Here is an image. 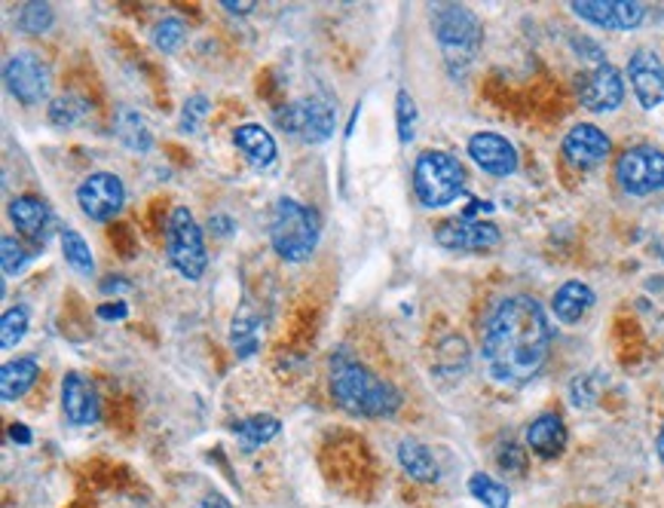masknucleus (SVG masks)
Here are the masks:
<instances>
[{
  "label": "nucleus",
  "mask_w": 664,
  "mask_h": 508,
  "mask_svg": "<svg viewBox=\"0 0 664 508\" xmlns=\"http://www.w3.org/2000/svg\"><path fill=\"white\" fill-rule=\"evenodd\" d=\"M548 347L551 328L533 297H505L493 309L484 331V361L493 380L505 387H524L542 371Z\"/></svg>",
  "instance_id": "nucleus-1"
},
{
  "label": "nucleus",
  "mask_w": 664,
  "mask_h": 508,
  "mask_svg": "<svg viewBox=\"0 0 664 508\" xmlns=\"http://www.w3.org/2000/svg\"><path fill=\"white\" fill-rule=\"evenodd\" d=\"M331 395L346 414L365 416V420H386L396 414L401 404L399 389L389 387L386 380L356 361L334 364Z\"/></svg>",
  "instance_id": "nucleus-2"
},
{
  "label": "nucleus",
  "mask_w": 664,
  "mask_h": 508,
  "mask_svg": "<svg viewBox=\"0 0 664 508\" xmlns=\"http://www.w3.org/2000/svg\"><path fill=\"white\" fill-rule=\"evenodd\" d=\"M319 214L316 209H309L304 202L292 200V197H282L273 205V218H270V242L280 257L285 261H306L309 254L316 252L319 245Z\"/></svg>",
  "instance_id": "nucleus-3"
},
{
  "label": "nucleus",
  "mask_w": 664,
  "mask_h": 508,
  "mask_svg": "<svg viewBox=\"0 0 664 508\" xmlns=\"http://www.w3.org/2000/svg\"><path fill=\"white\" fill-rule=\"evenodd\" d=\"M432 25H435V38H439L444 62L451 67V74H465V67L475 62V55L484 41L478 15L465 10L460 3H444L432 10Z\"/></svg>",
  "instance_id": "nucleus-4"
},
{
  "label": "nucleus",
  "mask_w": 664,
  "mask_h": 508,
  "mask_svg": "<svg viewBox=\"0 0 664 508\" xmlns=\"http://www.w3.org/2000/svg\"><path fill=\"white\" fill-rule=\"evenodd\" d=\"M465 188L463 162L444 150H425L413 166V190L425 209L451 205Z\"/></svg>",
  "instance_id": "nucleus-5"
},
{
  "label": "nucleus",
  "mask_w": 664,
  "mask_h": 508,
  "mask_svg": "<svg viewBox=\"0 0 664 508\" xmlns=\"http://www.w3.org/2000/svg\"><path fill=\"white\" fill-rule=\"evenodd\" d=\"M166 254H169L172 267L190 282L202 279V273L209 267V252H205V242H202V230L197 224L193 212L185 209V205H178L169 214V224H166Z\"/></svg>",
  "instance_id": "nucleus-6"
},
{
  "label": "nucleus",
  "mask_w": 664,
  "mask_h": 508,
  "mask_svg": "<svg viewBox=\"0 0 664 508\" xmlns=\"http://www.w3.org/2000/svg\"><path fill=\"white\" fill-rule=\"evenodd\" d=\"M615 178L624 193L631 197H646L655 190H664V150L637 145L628 148L615 162Z\"/></svg>",
  "instance_id": "nucleus-7"
},
{
  "label": "nucleus",
  "mask_w": 664,
  "mask_h": 508,
  "mask_svg": "<svg viewBox=\"0 0 664 508\" xmlns=\"http://www.w3.org/2000/svg\"><path fill=\"white\" fill-rule=\"evenodd\" d=\"M276 123L306 145H319L334 135V110L322 98H301V102L285 105L282 110H276Z\"/></svg>",
  "instance_id": "nucleus-8"
},
{
  "label": "nucleus",
  "mask_w": 664,
  "mask_h": 508,
  "mask_svg": "<svg viewBox=\"0 0 664 508\" xmlns=\"http://www.w3.org/2000/svg\"><path fill=\"white\" fill-rule=\"evenodd\" d=\"M123 202H126V188L114 172H93L89 178H83L77 188V205L93 221H110L114 214H120Z\"/></svg>",
  "instance_id": "nucleus-9"
},
{
  "label": "nucleus",
  "mask_w": 664,
  "mask_h": 508,
  "mask_svg": "<svg viewBox=\"0 0 664 508\" xmlns=\"http://www.w3.org/2000/svg\"><path fill=\"white\" fill-rule=\"evenodd\" d=\"M3 81L22 105H38L50 93V71L34 53H15L3 67Z\"/></svg>",
  "instance_id": "nucleus-10"
},
{
  "label": "nucleus",
  "mask_w": 664,
  "mask_h": 508,
  "mask_svg": "<svg viewBox=\"0 0 664 508\" xmlns=\"http://www.w3.org/2000/svg\"><path fill=\"white\" fill-rule=\"evenodd\" d=\"M572 13L591 22V25L610 28V31H631L643 22L646 7L634 0H579L572 3Z\"/></svg>",
  "instance_id": "nucleus-11"
},
{
  "label": "nucleus",
  "mask_w": 664,
  "mask_h": 508,
  "mask_svg": "<svg viewBox=\"0 0 664 508\" xmlns=\"http://www.w3.org/2000/svg\"><path fill=\"white\" fill-rule=\"evenodd\" d=\"M435 240L444 248L453 252H484L499 245V230L491 221H475V218H451L435 230Z\"/></svg>",
  "instance_id": "nucleus-12"
},
{
  "label": "nucleus",
  "mask_w": 664,
  "mask_h": 508,
  "mask_svg": "<svg viewBox=\"0 0 664 508\" xmlns=\"http://www.w3.org/2000/svg\"><path fill=\"white\" fill-rule=\"evenodd\" d=\"M579 98H582V105L588 107V110H594V114L615 110L624 98V81L622 74H619V67L600 62L594 71L582 74V81H579Z\"/></svg>",
  "instance_id": "nucleus-13"
},
{
  "label": "nucleus",
  "mask_w": 664,
  "mask_h": 508,
  "mask_svg": "<svg viewBox=\"0 0 664 508\" xmlns=\"http://www.w3.org/2000/svg\"><path fill=\"white\" fill-rule=\"evenodd\" d=\"M628 81L646 110L664 105V65L652 50H637L628 62Z\"/></svg>",
  "instance_id": "nucleus-14"
},
{
  "label": "nucleus",
  "mask_w": 664,
  "mask_h": 508,
  "mask_svg": "<svg viewBox=\"0 0 664 508\" xmlns=\"http://www.w3.org/2000/svg\"><path fill=\"white\" fill-rule=\"evenodd\" d=\"M468 157L478 162L481 169L496 178H508L518 169V150L515 145L496 133H478L468 138Z\"/></svg>",
  "instance_id": "nucleus-15"
},
{
  "label": "nucleus",
  "mask_w": 664,
  "mask_h": 508,
  "mask_svg": "<svg viewBox=\"0 0 664 508\" xmlns=\"http://www.w3.org/2000/svg\"><path fill=\"white\" fill-rule=\"evenodd\" d=\"M563 157L576 166V169H598L600 162L610 157V138L600 133L591 123H579L572 126L567 138H563Z\"/></svg>",
  "instance_id": "nucleus-16"
},
{
  "label": "nucleus",
  "mask_w": 664,
  "mask_h": 508,
  "mask_svg": "<svg viewBox=\"0 0 664 508\" xmlns=\"http://www.w3.org/2000/svg\"><path fill=\"white\" fill-rule=\"evenodd\" d=\"M62 411L74 426H93L98 420V395L93 383L77 371H71L62 383Z\"/></svg>",
  "instance_id": "nucleus-17"
},
{
  "label": "nucleus",
  "mask_w": 664,
  "mask_h": 508,
  "mask_svg": "<svg viewBox=\"0 0 664 508\" xmlns=\"http://www.w3.org/2000/svg\"><path fill=\"white\" fill-rule=\"evenodd\" d=\"M10 221L15 224V230L31 242H46V233L53 227V212L41 197H15L10 202Z\"/></svg>",
  "instance_id": "nucleus-18"
},
{
  "label": "nucleus",
  "mask_w": 664,
  "mask_h": 508,
  "mask_svg": "<svg viewBox=\"0 0 664 508\" xmlns=\"http://www.w3.org/2000/svg\"><path fill=\"white\" fill-rule=\"evenodd\" d=\"M527 444L533 454H539L542 459H555L563 454L567 447V426L558 414H542L539 420H533L527 428Z\"/></svg>",
  "instance_id": "nucleus-19"
},
{
  "label": "nucleus",
  "mask_w": 664,
  "mask_h": 508,
  "mask_svg": "<svg viewBox=\"0 0 664 508\" xmlns=\"http://www.w3.org/2000/svg\"><path fill=\"white\" fill-rule=\"evenodd\" d=\"M233 145L240 150L245 160L257 166V169H264L270 162L276 160V141H273V135L266 133L264 126H257V123H245L240 126L236 133H233Z\"/></svg>",
  "instance_id": "nucleus-20"
},
{
  "label": "nucleus",
  "mask_w": 664,
  "mask_h": 508,
  "mask_svg": "<svg viewBox=\"0 0 664 508\" xmlns=\"http://www.w3.org/2000/svg\"><path fill=\"white\" fill-rule=\"evenodd\" d=\"M591 307H594V292L584 282H563L555 292V300H551L555 316L567 325H576Z\"/></svg>",
  "instance_id": "nucleus-21"
},
{
  "label": "nucleus",
  "mask_w": 664,
  "mask_h": 508,
  "mask_svg": "<svg viewBox=\"0 0 664 508\" xmlns=\"http://www.w3.org/2000/svg\"><path fill=\"white\" fill-rule=\"evenodd\" d=\"M38 374H41V368H38V361L34 359L7 361L3 371H0V395H3V402L22 399L28 389L34 387Z\"/></svg>",
  "instance_id": "nucleus-22"
},
{
  "label": "nucleus",
  "mask_w": 664,
  "mask_h": 508,
  "mask_svg": "<svg viewBox=\"0 0 664 508\" xmlns=\"http://www.w3.org/2000/svg\"><path fill=\"white\" fill-rule=\"evenodd\" d=\"M399 463L401 468L411 475L413 481H435L439 478V463H435V456L429 454V447L420 442H413V438H404L399 444Z\"/></svg>",
  "instance_id": "nucleus-23"
},
{
  "label": "nucleus",
  "mask_w": 664,
  "mask_h": 508,
  "mask_svg": "<svg viewBox=\"0 0 664 508\" xmlns=\"http://www.w3.org/2000/svg\"><path fill=\"white\" fill-rule=\"evenodd\" d=\"M233 432H236V438H240L242 451H257V447H264L266 442H273V438L280 435V420L270 414L245 416L242 423L233 426Z\"/></svg>",
  "instance_id": "nucleus-24"
},
{
  "label": "nucleus",
  "mask_w": 664,
  "mask_h": 508,
  "mask_svg": "<svg viewBox=\"0 0 664 508\" xmlns=\"http://www.w3.org/2000/svg\"><path fill=\"white\" fill-rule=\"evenodd\" d=\"M230 343L236 349L240 359H249L257 343H261V319L254 316L252 307H242L236 316H233V325H230Z\"/></svg>",
  "instance_id": "nucleus-25"
},
{
  "label": "nucleus",
  "mask_w": 664,
  "mask_h": 508,
  "mask_svg": "<svg viewBox=\"0 0 664 508\" xmlns=\"http://www.w3.org/2000/svg\"><path fill=\"white\" fill-rule=\"evenodd\" d=\"M117 135L123 138V145L133 148L135 154H147V148H150V129H147L145 117L135 114V110H120Z\"/></svg>",
  "instance_id": "nucleus-26"
},
{
  "label": "nucleus",
  "mask_w": 664,
  "mask_h": 508,
  "mask_svg": "<svg viewBox=\"0 0 664 508\" xmlns=\"http://www.w3.org/2000/svg\"><path fill=\"white\" fill-rule=\"evenodd\" d=\"M62 252H65L67 264L77 269L81 276H89L95 269L93 252H89V245H86V240L77 230H62Z\"/></svg>",
  "instance_id": "nucleus-27"
},
{
  "label": "nucleus",
  "mask_w": 664,
  "mask_h": 508,
  "mask_svg": "<svg viewBox=\"0 0 664 508\" xmlns=\"http://www.w3.org/2000/svg\"><path fill=\"white\" fill-rule=\"evenodd\" d=\"M468 490H472V496H475L478 502H484L487 508H508V502H512V496H508V490H505L503 484L493 481L491 475H484V472L468 478Z\"/></svg>",
  "instance_id": "nucleus-28"
},
{
  "label": "nucleus",
  "mask_w": 664,
  "mask_h": 508,
  "mask_svg": "<svg viewBox=\"0 0 664 508\" xmlns=\"http://www.w3.org/2000/svg\"><path fill=\"white\" fill-rule=\"evenodd\" d=\"M185 41H187V25L178 19V15H166V19H160L157 28H154V46H157L160 53H175Z\"/></svg>",
  "instance_id": "nucleus-29"
},
{
  "label": "nucleus",
  "mask_w": 664,
  "mask_h": 508,
  "mask_svg": "<svg viewBox=\"0 0 664 508\" xmlns=\"http://www.w3.org/2000/svg\"><path fill=\"white\" fill-rule=\"evenodd\" d=\"M53 7L50 3H25L22 7V13H19V28L25 31V34H43V31H50L53 28Z\"/></svg>",
  "instance_id": "nucleus-30"
},
{
  "label": "nucleus",
  "mask_w": 664,
  "mask_h": 508,
  "mask_svg": "<svg viewBox=\"0 0 664 508\" xmlns=\"http://www.w3.org/2000/svg\"><path fill=\"white\" fill-rule=\"evenodd\" d=\"M86 110H89V102H83L77 95H62L50 105V123L53 126H74Z\"/></svg>",
  "instance_id": "nucleus-31"
},
{
  "label": "nucleus",
  "mask_w": 664,
  "mask_h": 508,
  "mask_svg": "<svg viewBox=\"0 0 664 508\" xmlns=\"http://www.w3.org/2000/svg\"><path fill=\"white\" fill-rule=\"evenodd\" d=\"M212 114V102L205 95H190L181 107V133L197 135L202 129L205 117Z\"/></svg>",
  "instance_id": "nucleus-32"
},
{
  "label": "nucleus",
  "mask_w": 664,
  "mask_h": 508,
  "mask_svg": "<svg viewBox=\"0 0 664 508\" xmlns=\"http://www.w3.org/2000/svg\"><path fill=\"white\" fill-rule=\"evenodd\" d=\"M28 331V309L25 307H13L3 313L0 319V343L3 349H13Z\"/></svg>",
  "instance_id": "nucleus-33"
},
{
  "label": "nucleus",
  "mask_w": 664,
  "mask_h": 508,
  "mask_svg": "<svg viewBox=\"0 0 664 508\" xmlns=\"http://www.w3.org/2000/svg\"><path fill=\"white\" fill-rule=\"evenodd\" d=\"M396 123H399V141L401 145H411L413 135H417V105L408 89H401L396 98Z\"/></svg>",
  "instance_id": "nucleus-34"
},
{
  "label": "nucleus",
  "mask_w": 664,
  "mask_h": 508,
  "mask_svg": "<svg viewBox=\"0 0 664 508\" xmlns=\"http://www.w3.org/2000/svg\"><path fill=\"white\" fill-rule=\"evenodd\" d=\"M0 261H3V273L15 276L28 264V248L19 240H13V236H3L0 240Z\"/></svg>",
  "instance_id": "nucleus-35"
},
{
  "label": "nucleus",
  "mask_w": 664,
  "mask_h": 508,
  "mask_svg": "<svg viewBox=\"0 0 664 508\" xmlns=\"http://www.w3.org/2000/svg\"><path fill=\"white\" fill-rule=\"evenodd\" d=\"M499 466H503L505 472H524L527 459H524V451H520L518 444L505 442L503 447H499Z\"/></svg>",
  "instance_id": "nucleus-36"
},
{
  "label": "nucleus",
  "mask_w": 664,
  "mask_h": 508,
  "mask_svg": "<svg viewBox=\"0 0 664 508\" xmlns=\"http://www.w3.org/2000/svg\"><path fill=\"white\" fill-rule=\"evenodd\" d=\"M129 316V307L123 304V300H117V304H102L98 307V319H105V321H123Z\"/></svg>",
  "instance_id": "nucleus-37"
},
{
  "label": "nucleus",
  "mask_w": 664,
  "mask_h": 508,
  "mask_svg": "<svg viewBox=\"0 0 664 508\" xmlns=\"http://www.w3.org/2000/svg\"><path fill=\"white\" fill-rule=\"evenodd\" d=\"M221 7H224L226 13H236L245 15L254 10V0H221Z\"/></svg>",
  "instance_id": "nucleus-38"
},
{
  "label": "nucleus",
  "mask_w": 664,
  "mask_h": 508,
  "mask_svg": "<svg viewBox=\"0 0 664 508\" xmlns=\"http://www.w3.org/2000/svg\"><path fill=\"white\" fill-rule=\"evenodd\" d=\"M10 438L19 444H31V428L25 426H10Z\"/></svg>",
  "instance_id": "nucleus-39"
},
{
  "label": "nucleus",
  "mask_w": 664,
  "mask_h": 508,
  "mask_svg": "<svg viewBox=\"0 0 664 508\" xmlns=\"http://www.w3.org/2000/svg\"><path fill=\"white\" fill-rule=\"evenodd\" d=\"M193 508H230V502H226V499H221V496H205V499H202V502H197V506Z\"/></svg>",
  "instance_id": "nucleus-40"
},
{
  "label": "nucleus",
  "mask_w": 664,
  "mask_h": 508,
  "mask_svg": "<svg viewBox=\"0 0 664 508\" xmlns=\"http://www.w3.org/2000/svg\"><path fill=\"white\" fill-rule=\"evenodd\" d=\"M214 230H218V233H233V221H230V218H224V214H218V218H214Z\"/></svg>",
  "instance_id": "nucleus-41"
},
{
  "label": "nucleus",
  "mask_w": 664,
  "mask_h": 508,
  "mask_svg": "<svg viewBox=\"0 0 664 508\" xmlns=\"http://www.w3.org/2000/svg\"><path fill=\"white\" fill-rule=\"evenodd\" d=\"M658 456H662L664 463V426H662V435H658Z\"/></svg>",
  "instance_id": "nucleus-42"
}]
</instances>
